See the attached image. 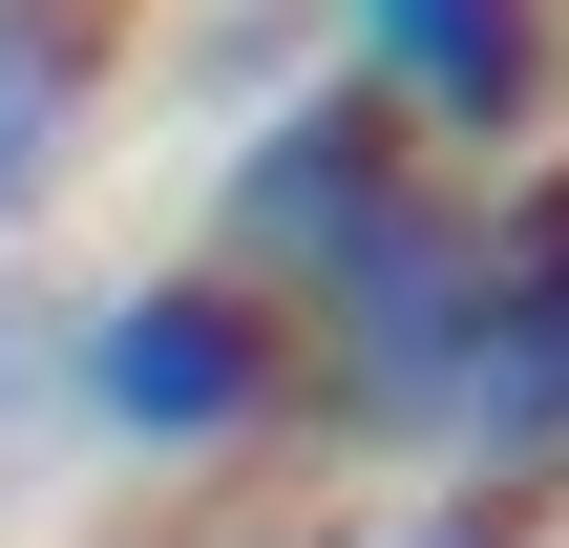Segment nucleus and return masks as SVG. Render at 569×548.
Masks as SVG:
<instances>
[{"label": "nucleus", "instance_id": "nucleus-1", "mask_svg": "<svg viewBox=\"0 0 569 548\" xmlns=\"http://www.w3.org/2000/svg\"><path fill=\"white\" fill-rule=\"evenodd\" d=\"M443 232H465V190H443V148H422L380 84L274 106V127L232 148V190H211V275H232V296H274L296 338L380 317V296L443 253Z\"/></svg>", "mask_w": 569, "mask_h": 548}, {"label": "nucleus", "instance_id": "nucleus-2", "mask_svg": "<svg viewBox=\"0 0 569 548\" xmlns=\"http://www.w3.org/2000/svg\"><path fill=\"white\" fill-rule=\"evenodd\" d=\"M274 401H296V317L232 296L211 253H190V275H127V296L84 317V422L148 444V465H211V444H253Z\"/></svg>", "mask_w": 569, "mask_h": 548}, {"label": "nucleus", "instance_id": "nucleus-3", "mask_svg": "<svg viewBox=\"0 0 569 548\" xmlns=\"http://www.w3.org/2000/svg\"><path fill=\"white\" fill-rule=\"evenodd\" d=\"M443 444L549 486L569 465V169H528L507 211H465V380H443Z\"/></svg>", "mask_w": 569, "mask_h": 548}, {"label": "nucleus", "instance_id": "nucleus-4", "mask_svg": "<svg viewBox=\"0 0 569 548\" xmlns=\"http://www.w3.org/2000/svg\"><path fill=\"white\" fill-rule=\"evenodd\" d=\"M338 21H359V84L422 148H528L549 127V0H338Z\"/></svg>", "mask_w": 569, "mask_h": 548}, {"label": "nucleus", "instance_id": "nucleus-5", "mask_svg": "<svg viewBox=\"0 0 569 548\" xmlns=\"http://www.w3.org/2000/svg\"><path fill=\"white\" fill-rule=\"evenodd\" d=\"M106 42H127V0H0V253H21V211H42L63 148H84Z\"/></svg>", "mask_w": 569, "mask_h": 548}]
</instances>
